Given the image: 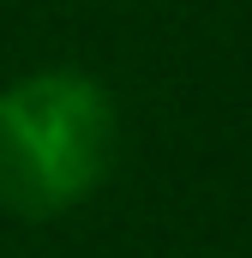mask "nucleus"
Returning <instances> with one entry per match:
<instances>
[{
	"label": "nucleus",
	"mask_w": 252,
	"mask_h": 258,
	"mask_svg": "<svg viewBox=\"0 0 252 258\" xmlns=\"http://www.w3.org/2000/svg\"><path fill=\"white\" fill-rule=\"evenodd\" d=\"M114 96L78 72L42 66L0 90V210L24 222L66 216L114 168Z\"/></svg>",
	"instance_id": "f257e3e1"
}]
</instances>
